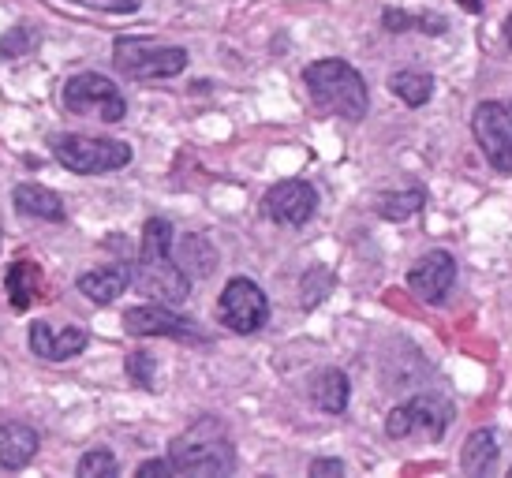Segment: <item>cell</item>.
Masks as SVG:
<instances>
[{
	"label": "cell",
	"instance_id": "1",
	"mask_svg": "<svg viewBox=\"0 0 512 478\" xmlns=\"http://www.w3.org/2000/svg\"><path fill=\"white\" fill-rule=\"evenodd\" d=\"M172 225L165 217H150L143 225V247H139V269H135V284L139 292L154 299V303H169L180 307L191 296V277L176 266L172 258Z\"/></svg>",
	"mask_w": 512,
	"mask_h": 478
},
{
	"label": "cell",
	"instance_id": "2",
	"mask_svg": "<svg viewBox=\"0 0 512 478\" xmlns=\"http://www.w3.org/2000/svg\"><path fill=\"white\" fill-rule=\"evenodd\" d=\"M169 464L176 475H232L236 471V449H232L225 422L214 419V415H202L199 422H191L184 434L172 437Z\"/></svg>",
	"mask_w": 512,
	"mask_h": 478
},
{
	"label": "cell",
	"instance_id": "3",
	"mask_svg": "<svg viewBox=\"0 0 512 478\" xmlns=\"http://www.w3.org/2000/svg\"><path fill=\"white\" fill-rule=\"evenodd\" d=\"M303 83H307V94H311V101L322 113L352 120V124L367 116V83H363V75L352 64H344V60H314L303 71Z\"/></svg>",
	"mask_w": 512,
	"mask_h": 478
},
{
	"label": "cell",
	"instance_id": "4",
	"mask_svg": "<svg viewBox=\"0 0 512 478\" xmlns=\"http://www.w3.org/2000/svg\"><path fill=\"white\" fill-rule=\"evenodd\" d=\"M53 157L68 172L79 176H98V172H116L131 161V146L116 139H94V135H57L49 142Z\"/></svg>",
	"mask_w": 512,
	"mask_h": 478
},
{
	"label": "cell",
	"instance_id": "5",
	"mask_svg": "<svg viewBox=\"0 0 512 478\" xmlns=\"http://www.w3.org/2000/svg\"><path fill=\"white\" fill-rule=\"evenodd\" d=\"M64 109L75 116H94L105 124H120L128 116V101L113 86V79H105L98 71H79L64 83Z\"/></svg>",
	"mask_w": 512,
	"mask_h": 478
},
{
	"label": "cell",
	"instance_id": "6",
	"mask_svg": "<svg viewBox=\"0 0 512 478\" xmlns=\"http://www.w3.org/2000/svg\"><path fill=\"white\" fill-rule=\"evenodd\" d=\"M116 68L128 79H172L187 68V49L150 42V38H120L116 42Z\"/></svg>",
	"mask_w": 512,
	"mask_h": 478
},
{
	"label": "cell",
	"instance_id": "7",
	"mask_svg": "<svg viewBox=\"0 0 512 478\" xmlns=\"http://www.w3.org/2000/svg\"><path fill=\"white\" fill-rule=\"evenodd\" d=\"M217 314H221V322H225L232 333L251 337V333H258L262 325L270 322V299H266V292H262L255 281L232 277V281L225 284L221 299H217Z\"/></svg>",
	"mask_w": 512,
	"mask_h": 478
},
{
	"label": "cell",
	"instance_id": "8",
	"mask_svg": "<svg viewBox=\"0 0 512 478\" xmlns=\"http://www.w3.org/2000/svg\"><path fill=\"white\" fill-rule=\"evenodd\" d=\"M471 135L498 172L512 176V113L498 101H479L471 113Z\"/></svg>",
	"mask_w": 512,
	"mask_h": 478
},
{
	"label": "cell",
	"instance_id": "9",
	"mask_svg": "<svg viewBox=\"0 0 512 478\" xmlns=\"http://www.w3.org/2000/svg\"><path fill=\"white\" fill-rule=\"evenodd\" d=\"M449 422H453V408H449L441 396H415V400L389 411L385 434L389 437L423 434V437H430V441H438V437L449 430Z\"/></svg>",
	"mask_w": 512,
	"mask_h": 478
},
{
	"label": "cell",
	"instance_id": "10",
	"mask_svg": "<svg viewBox=\"0 0 512 478\" xmlns=\"http://www.w3.org/2000/svg\"><path fill=\"white\" fill-rule=\"evenodd\" d=\"M124 329L131 337H169V340H206L202 325L187 314H176L169 303H146L124 314Z\"/></svg>",
	"mask_w": 512,
	"mask_h": 478
},
{
	"label": "cell",
	"instance_id": "11",
	"mask_svg": "<svg viewBox=\"0 0 512 478\" xmlns=\"http://www.w3.org/2000/svg\"><path fill=\"white\" fill-rule=\"evenodd\" d=\"M266 213H270V221L285 228H299L307 225L318 210V195H314V187L307 180H281L273 183L270 191H266Z\"/></svg>",
	"mask_w": 512,
	"mask_h": 478
},
{
	"label": "cell",
	"instance_id": "12",
	"mask_svg": "<svg viewBox=\"0 0 512 478\" xmlns=\"http://www.w3.org/2000/svg\"><path fill=\"white\" fill-rule=\"evenodd\" d=\"M456 284V258L449 251H430L408 273V288L412 296H419L423 303H441L453 292Z\"/></svg>",
	"mask_w": 512,
	"mask_h": 478
},
{
	"label": "cell",
	"instance_id": "13",
	"mask_svg": "<svg viewBox=\"0 0 512 478\" xmlns=\"http://www.w3.org/2000/svg\"><path fill=\"white\" fill-rule=\"evenodd\" d=\"M86 329L79 325H57V322H34L30 325V352L49 363H64L86 348Z\"/></svg>",
	"mask_w": 512,
	"mask_h": 478
},
{
	"label": "cell",
	"instance_id": "14",
	"mask_svg": "<svg viewBox=\"0 0 512 478\" xmlns=\"http://www.w3.org/2000/svg\"><path fill=\"white\" fill-rule=\"evenodd\" d=\"M131 284V269L113 262V266H98V269H86L83 277H79V292H83L90 303H113L116 296H124Z\"/></svg>",
	"mask_w": 512,
	"mask_h": 478
},
{
	"label": "cell",
	"instance_id": "15",
	"mask_svg": "<svg viewBox=\"0 0 512 478\" xmlns=\"http://www.w3.org/2000/svg\"><path fill=\"white\" fill-rule=\"evenodd\" d=\"M38 430L27 426V422H4L0 426V467L8 471H19L27 467L34 456H38Z\"/></svg>",
	"mask_w": 512,
	"mask_h": 478
},
{
	"label": "cell",
	"instance_id": "16",
	"mask_svg": "<svg viewBox=\"0 0 512 478\" xmlns=\"http://www.w3.org/2000/svg\"><path fill=\"white\" fill-rule=\"evenodd\" d=\"M4 292H8V303L12 310H30L42 296V269L27 262V258H19L8 266V277H4Z\"/></svg>",
	"mask_w": 512,
	"mask_h": 478
},
{
	"label": "cell",
	"instance_id": "17",
	"mask_svg": "<svg viewBox=\"0 0 512 478\" xmlns=\"http://www.w3.org/2000/svg\"><path fill=\"white\" fill-rule=\"evenodd\" d=\"M12 202L15 210L34 217V221H64V202H60V195L42 187V183H19L12 191Z\"/></svg>",
	"mask_w": 512,
	"mask_h": 478
},
{
	"label": "cell",
	"instance_id": "18",
	"mask_svg": "<svg viewBox=\"0 0 512 478\" xmlns=\"http://www.w3.org/2000/svg\"><path fill=\"white\" fill-rule=\"evenodd\" d=\"M311 396L326 415H344L348 396H352V385H348V378H344V370L329 366V370H322V374L311 381Z\"/></svg>",
	"mask_w": 512,
	"mask_h": 478
},
{
	"label": "cell",
	"instance_id": "19",
	"mask_svg": "<svg viewBox=\"0 0 512 478\" xmlns=\"http://www.w3.org/2000/svg\"><path fill=\"white\" fill-rule=\"evenodd\" d=\"M498 437L494 430H475V434L464 441V452H460V467H464V475H490L494 464H498Z\"/></svg>",
	"mask_w": 512,
	"mask_h": 478
},
{
	"label": "cell",
	"instance_id": "20",
	"mask_svg": "<svg viewBox=\"0 0 512 478\" xmlns=\"http://www.w3.org/2000/svg\"><path fill=\"white\" fill-rule=\"evenodd\" d=\"M176 266L184 269L187 277H210L217 266V251L202 236H184L180 251H176Z\"/></svg>",
	"mask_w": 512,
	"mask_h": 478
},
{
	"label": "cell",
	"instance_id": "21",
	"mask_svg": "<svg viewBox=\"0 0 512 478\" xmlns=\"http://www.w3.org/2000/svg\"><path fill=\"white\" fill-rule=\"evenodd\" d=\"M423 206H427V195H423L419 187H408V191H385V195H378V202H374L378 217H385V221H408V217H415Z\"/></svg>",
	"mask_w": 512,
	"mask_h": 478
},
{
	"label": "cell",
	"instance_id": "22",
	"mask_svg": "<svg viewBox=\"0 0 512 478\" xmlns=\"http://www.w3.org/2000/svg\"><path fill=\"white\" fill-rule=\"evenodd\" d=\"M389 90H393L404 105L419 109V105H427V101L434 98V75H427V71H397V75L389 79Z\"/></svg>",
	"mask_w": 512,
	"mask_h": 478
},
{
	"label": "cell",
	"instance_id": "23",
	"mask_svg": "<svg viewBox=\"0 0 512 478\" xmlns=\"http://www.w3.org/2000/svg\"><path fill=\"white\" fill-rule=\"evenodd\" d=\"M382 23L389 30H412V27H419V30H427V34H445V19H438V15H404V12H389L382 15Z\"/></svg>",
	"mask_w": 512,
	"mask_h": 478
},
{
	"label": "cell",
	"instance_id": "24",
	"mask_svg": "<svg viewBox=\"0 0 512 478\" xmlns=\"http://www.w3.org/2000/svg\"><path fill=\"white\" fill-rule=\"evenodd\" d=\"M38 45V34L30 27H12L4 38H0V57H8V60H15V57H23V53H30Z\"/></svg>",
	"mask_w": 512,
	"mask_h": 478
},
{
	"label": "cell",
	"instance_id": "25",
	"mask_svg": "<svg viewBox=\"0 0 512 478\" xmlns=\"http://www.w3.org/2000/svg\"><path fill=\"white\" fill-rule=\"evenodd\" d=\"M79 475L83 478H105V475H116V456L109 449H94L86 452L83 460H79Z\"/></svg>",
	"mask_w": 512,
	"mask_h": 478
},
{
	"label": "cell",
	"instance_id": "26",
	"mask_svg": "<svg viewBox=\"0 0 512 478\" xmlns=\"http://www.w3.org/2000/svg\"><path fill=\"white\" fill-rule=\"evenodd\" d=\"M128 378L135 381V385H143V389H157L154 355H150V352H131L128 355Z\"/></svg>",
	"mask_w": 512,
	"mask_h": 478
},
{
	"label": "cell",
	"instance_id": "27",
	"mask_svg": "<svg viewBox=\"0 0 512 478\" xmlns=\"http://www.w3.org/2000/svg\"><path fill=\"white\" fill-rule=\"evenodd\" d=\"M86 8H98V12H113V15H128L139 12V0H79Z\"/></svg>",
	"mask_w": 512,
	"mask_h": 478
},
{
	"label": "cell",
	"instance_id": "28",
	"mask_svg": "<svg viewBox=\"0 0 512 478\" xmlns=\"http://www.w3.org/2000/svg\"><path fill=\"white\" fill-rule=\"evenodd\" d=\"M161 475H176L169 464V456H165V460H146V464H139V478H161Z\"/></svg>",
	"mask_w": 512,
	"mask_h": 478
},
{
	"label": "cell",
	"instance_id": "29",
	"mask_svg": "<svg viewBox=\"0 0 512 478\" xmlns=\"http://www.w3.org/2000/svg\"><path fill=\"white\" fill-rule=\"evenodd\" d=\"M311 475H318V478H337V475H344V464H341V460H314V464H311Z\"/></svg>",
	"mask_w": 512,
	"mask_h": 478
},
{
	"label": "cell",
	"instance_id": "30",
	"mask_svg": "<svg viewBox=\"0 0 512 478\" xmlns=\"http://www.w3.org/2000/svg\"><path fill=\"white\" fill-rule=\"evenodd\" d=\"M464 12H483V0H456Z\"/></svg>",
	"mask_w": 512,
	"mask_h": 478
},
{
	"label": "cell",
	"instance_id": "31",
	"mask_svg": "<svg viewBox=\"0 0 512 478\" xmlns=\"http://www.w3.org/2000/svg\"><path fill=\"white\" fill-rule=\"evenodd\" d=\"M505 42H509V49H512V15L505 19Z\"/></svg>",
	"mask_w": 512,
	"mask_h": 478
},
{
	"label": "cell",
	"instance_id": "32",
	"mask_svg": "<svg viewBox=\"0 0 512 478\" xmlns=\"http://www.w3.org/2000/svg\"><path fill=\"white\" fill-rule=\"evenodd\" d=\"M509 475H512V471H509Z\"/></svg>",
	"mask_w": 512,
	"mask_h": 478
}]
</instances>
